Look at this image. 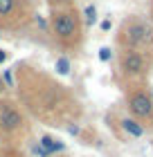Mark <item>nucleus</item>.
I'll list each match as a JSON object with an SVG mask.
<instances>
[{
	"label": "nucleus",
	"instance_id": "nucleus-1",
	"mask_svg": "<svg viewBox=\"0 0 153 157\" xmlns=\"http://www.w3.org/2000/svg\"><path fill=\"white\" fill-rule=\"evenodd\" d=\"M18 90V101L25 112L38 119L45 126H68L72 124V103L70 92L54 76L43 72L32 63H20L14 72Z\"/></svg>",
	"mask_w": 153,
	"mask_h": 157
},
{
	"label": "nucleus",
	"instance_id": "nucleus-2",
	"mask_svg": "<svg viewBox=\"0 0 153 157\" xmlns=\"http://www.w3.org/2000/svg\"><path fill=\"white\" fill-rule=\"evenodd\" d=\"M50 36L63 52H79L83 45V18L74 5L50 9Z\"/></svg>",
	"mask_w": 153,
	"mask_h": 157
},
{
	"label": "nucleus",
	"instance_id": "nucleus-3",
	"mask_svg": "<svg viewBox=\"0 0 153 157\" xmlns=\"http://www.w3.org/2000/svg\"><path fill=\"white\" fill-rule=\"evenodd\" d=\"M34 16L30 0H0V29L23 32L30 27Z\"/></svg>",
	"mask_w": 153,
	"mask_h": 157
},
{
	"label": "nucleus",
	"instance_id": "nucleus-4",
	"mask_svg": "<svg viewBox=\"0 0 153 157\" xmlns=\"http://www.w3.org/2000/svg\"><path fill=\"white\" fill-rule=\"evenodd\" d=\"M149 38V25L142 23L137 18H128L126 23L122 25V32H119V43L126 49H135L137 45H142L144 40Z\"/></svg>",
	"mask_w": 153,
	"mask_h": 157
},
{
	"label": "nucleus",
	"instance_id": "nucleus-5",
	"mask_svg": "<svg viewBox=\"0 0 153 157\" xmlns=\"http://www.w3.org/2000/svg\"><path fill=\"white\" fill-rule=\"evenodd\" d=\"M126 101H128V110L133 112V117L149 119L153 115V101H151V97L147 94V92L135 90V92H131V94H128Z\"/></svg>",
	"mask_w": 153,
	"mask_h": 157
},
{
	"label": "nucleus",
	"instance_id": "nucleus-6",
	"mask_svg": "<svg viewBox=\"0 0 153 157\" xmlns=\"http://www.w3.org/2000/svg\"><path fill=\"white\" fill-rule=\"evenodd\" d=\"M119 67H122L124 74L137 76L147 70V63H144V56L137 49H124L122 56H119Z\"/></svg>",
	"mask_w": 153,
	"mask_h": 157
},
{
	"label": "nucleus",
	"instance_id": "nucleus-7",
	"mask_svg": "<svg viewBox=\"0 0 153 157\" xmlns=\"http://www.w3.org/2000/svg\"><path fill=\"white\" fill-rule=\"evenodd\" d=\"M38 146L43 148V153H45V157H52V155H59L65 151V144L59 139H54V137H50V135H43L41 141H38Z\"/></svg>",
	"mask_w": 153,
	"mask_h": 157
},
{
	"label": "nucleus",
	"instance_id": "nucleus-8",
	"mask_svg": "<svg viewBox=\"0 0 153 157\" xmlns=\"http://www.w3.org/2000/svg\"><path fill=\"white\" fill-rule=\"evenodd\" d=\"M122 128L126 130L131 137H142L144 135V128H142V124H137V119H122Z\"/></svg>",
	"mask_w": 153,
	"mask_h": 157
},
{
	"label": "nucleus",
	"instance_id": "nucleus-9",
	"mask_svg": "<svg viewBox=\"0 0 153 157\" xmlns=\"http://www.w3.org/2000/svg\"><path fill=\"white\" fill-rule=\"evenodd\" d=\"M83 23L86 25H95V23H97V7H95V5H88V7H86V9H83Z\"/></svg>",
	"mask_w": 153,
	"mask_h": 157
},
{
	"label": "nucleus",
	"instance_id": "nucleus-10",
	"mask_svg": "<svg viewBox=\"0 0 153 157\" xmlns=\"http://www.w3.org/2000/svg\"><path fill=\"white\" fill-rule=\"evenodd\" d=\"M54 70H56L59 74H70V61L65 59V56H59L56 63H54Z\"/></svg>",
	"mask_w": 153,
	"mask_h": 157
},
{
	"label": "nucleus",
	"instance_id": "nucleus-11",
	"mask_svg": "<svg viewBox=\"0 0 153 157\" xmlns=\"http://www.w3.org/2000/svg\"><path fill=\"white\" fill-rule=\"evenodd\" d=\"M50 9H59V7H68V5H74V0H45Z\"/></svg>",
	"mask_w": 153,
	"mask_h": 157
},
{
	"label": "nucleus",
	"instance_id": "nucleus-12",
	"mask_svg": "<svg viewBox=\"0 0 153 157\" xmlns=\"http://www.w3.org/2000/svg\"><path fill=\"white\" fill-rule=\"evenodd\" d=\"M2 81H5L7 88H14V85H16V78H14V72H11V70H5V72H2Z\"/></svg>",
	"mask_w": 153,
	"mask_h": 157
},
{
	"label": "nucleus",
	"instance_id": "nucleus-13",
	"mask_svg": "<svg viewBox=\"0 0 153 157\" xmlns=\"http://www.w3.org/2000/svg\"><path fill=\"white\" fill-rule=\"evenodd\" d=\"M111 56H113V49L111 47H101L99 49V61L106 63V61H111Z\"/></svg>",
	"mask_w": 153,
	"mask_h": 157
},
{
	"label": "nucleus",
	"instance_id": "nucleus-14",
	"mask_svg": "<svg viewBox=\"0 0 153 157\" xmlns=\"http://www.w3.org/2000/svg\"><path fill=\"white\" fill-rule=\"evenodd\" d=\"M30 151L36 155V157H45V153H43V148L36 144V141H30Z\"/></svg>",
	"mask_w": 153,
	"mask_h": 157
},
{
	"label": "nucleus",
	"instance_id": "nucleus-15",
	"mask_svg": "<svg viewBox=\"0 0 153 157\" xmlns=\"http://www.w3.org/2000/svg\"><path fill=\"white\" fill-rule=\"evenodd\" d=\"M5 92H7V85L2 81V74H0V94H5Z\"/></svg>",
	"mask_w": 153,
	"mask_h": 157
},
{
	"label": "nucleus",
	"instance_id": "nucleus-16",
	"mask_svg": "<svg viewBox=\"0 0 153 157\" xmlns=\"http://www.w3.org/2000/svg\"><path fill=\"white\" fill-rule=\"evenodd\" d=\"M111 20H104V23H101V29H104V32H108V29H111Z\"/></svg>",
	"mask_w": 153,
	"mask_h": 157
},
{
	"label": "nucleus",
	"instance_id": "nucleus-17",
	"mask_svg": "<svg viewBox=\"0 0 153 157\" xmlns=\"http://www.w3.org/2000/svg\"><path fill=\"white\" fill-rule=\"evenodd\" d=\"M7 61V52H5V49H0V63H5Z\"/></svg>",
	"mask_w": 153,
	"mask_h": 157
}]
</instances>
